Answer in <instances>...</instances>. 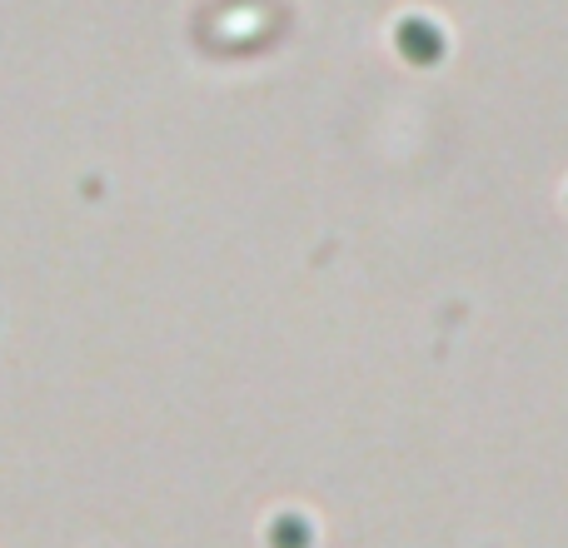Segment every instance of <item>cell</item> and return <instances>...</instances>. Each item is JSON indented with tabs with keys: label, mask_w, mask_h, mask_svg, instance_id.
Here are the masks:
<instances>
[{
	"label": "cell",
	"mask_w": 568,
	"mask_h": 548,
	"mask_svg": "<svg viewBox=\"0 0 568 548\" xmlns=\"http://www.w3.org/2000/svg\"><path fill=\"white\" fill-rule=\"evenodd\" d=\"M399 55L414 60V65H434L444 55V35L429 26V20H404L399 26Z\"/></svg>",
	"instance_id": "1"
}]
</instances>
